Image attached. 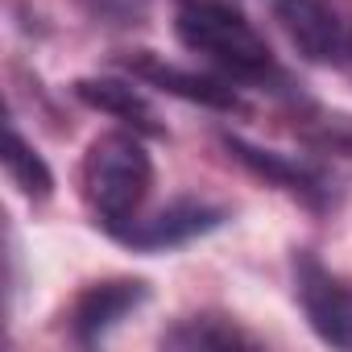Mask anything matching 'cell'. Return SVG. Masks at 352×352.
<instances>
[{"label": "cell", "mask_w": 352, "mask_h": 352, "mask_svg": "<svg viewBox=\"0 0 352 352\" xmlns=\"http://www.w3.org/2000/svg\"><path fill=\"white\" fill-rule=\"evenodd\" d=\"M75 96H79L87 108H100V112L116 116V120L129 124L133 133L162 137L157 108H153L149 96H145L141 87H133L129 79H79V83H75Z\"/></svg>", "instance_id": "9"}, {"label": "cell", "mask_w": 352, "mask_h": 352, "mask_svg": "<svg viewBox=\"0 0 352 352\" xmlns=\"http://www.w3.org/2000/svg\"><path fill=\"white\" fill-rule=\"evenodd\" d=\"M145 298H149V286L141 278H112V282L87 286L75 298V307H71V331H75V340L79 344H100Z\"/></svg>", "instance_id": "8"}, {"label": "cell", "mask_w": 352, "mask_h": 352, "mask_svg": "<svg viewBox=\"0 0 352 352\" xmlns=\"http://www.w3.org/2000/svg\"><path fill=\"white\" fill-rule=\"evenodd\" d=\"M179 42L191 54H204L212 67H220L224 79H241V83L282 79L270 42L241 9L224 5V0H187L179 9Z\"/></svg>", "instance_id": "2"}, {"label": "cell", "mask_w": 352, "mask_h": 352, "mask_svg": "<svg viewBox=\"0 0 352 352\" xmlns=\"http://www.w3.org/2000/svg\"><path fill=\"white\" fill-rule=\"evenodd\" d=\"M294 298L323 344L352 348V286H344L311 253L294 257Z\"/></svg>", "instance_id": "4"}, {"label": "cell", "mask_w": 352, "mask_h": 352, "mask_svg": "<svg viewBox=\"0 0 352 352\" xmlns=\"http://www.w3.org/2000/svg\"><path fill=\"white\" fill-rule=\"evenodd\" d=\"M224 145H228V153H232L241 166H249V170L257 174V179L282 187V191L294 195L298 204H307V208H327V204H331V187H327V179H323L311 162H298V157H286V153L249 145L245 137H224Z\"/></svg>", "instance_id": "7"}, {"label": "cell", "mask_w": 352, "mask_h": 352, "mask_svg": "<svg viewBox=\"0 0 352 352\" xmlns=\"http://www.w3.org/2000/svg\"><path fill=\"white\" fill-rule=\"evenodd\" d=\"M270 13L286 42L319 67H348L352 63V25L327 5V0H270Z\"/></svg>", "instance_id": "3"}, {"label": "cell", "mask_w": 352, "mask_h": 352, "mask_svg": "<svg viewBox=\"0 0 352 352\" xmlns=\"http://www.w3.org/2000/svg\"><path fill=\"white\" fill-rule=\"evenodd\" d=\"M298 137L315 149L352 157V112H327V108H302L298 112Z\"/></svg>", "instance_id": "12"}, {"label": "cell", "mask_w": 352, "mask_h": 352, "mask_svg": "<svg viewBox=\"0 0 352 352\" xmlns=\"http://www.w3.org/2000/svg\"><path fill=\"white\" fill-rule=\"evenodd\" d=\"M166 348H187V352H228V348H257V340L249 331H241L232 319L224 315H191L179 319L166 336Z\"/></svg>", "instance_id": "10"}, {"label": "cell", "mask_w": 352, "mask_h": 352, "mask_svg": "<svg viewBox=\"0 0 352 352\" xmlns=\"http://www.w3.org/2000/svg\"><path fill=\"white\" fill-rule=\"evenodd\" d=\"M124 71L149 87H162L179 100H191V104H204V108H220V112H236L241 108V96L228 79L220 75H199V71H187V67H174V63H162L157 54L149 50H137L129 58H120Z\"/></svg>", "instance_id": "6"}, {"label": "cell", "mask_w": 352, "mask_h": 352, "mask_svg": "<svg viewBox=\"0 0 352 352\" xmlns=\"http://www.w3.org/2000/svg\"><path fill=\"white\" fill-rule=\"evenodd\" d=\"M5 170H9L13 187H17L25 199H46V195L54 191V174H50V166L38 157V149H34L17 129L5 133Z\"/></svg>", "instance_id": "11"}, {"label": "cell", "mask_w": 352, "mask_h": 352, "mask_svg": "<svg viewBox=\"0 0 352 352\" xmlns=\"http://www.w3.org/2000/svg\"><path fill=\"white\" fill-rule=\"evenodd\" d=\"M220 224H224L220 208L199 204V199H179V204L162 208L149 220L137 216L133 224H124L116 232V241H124L133 249H145V253H157V249H179V245H187V241H195V236H204Z\"/></svg>", "instance_id": "5"}, {"label": "cell", "mask_w": 352, "mask_h": 352, "mask_svg": "<svg viewBox=\"0 0 352 352\" xmlns=\"http://www.w3.org/2000/svg\"><path fill=\"white\" fill-rule=\"evenodd\" d=\"M79 187H83V199L96 224H104L112 236L124 224H133L153 187V162L141 145V133L116 129V133L96 137L83 153Z\"/></svg>", "instance_id": "1"}]
</instances>
